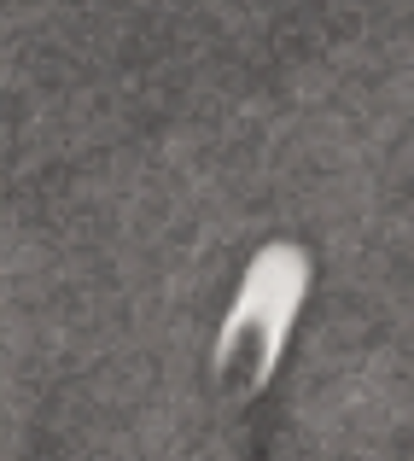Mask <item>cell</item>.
Instances as JSON below:
<instances>
[{
  "label": "cell",
  "mask_w": 414,
  "mask_h": 461,
  "mask_svg": "<svg viewBox=\"0 0 414 461\" xmlns=\"http://www.w3.org/2000/svg\"><path fill=\"white\" fill-rule=\"evenodd\" d=\"M303 293H310V258L292 240L263 246L251 258L246 286H239L234 310L222 321V339H216V385H222V397L246 403L274 380L292 321L303 310Z\"/></svg>",
  "instance_id": "1"
}]
</instances>
